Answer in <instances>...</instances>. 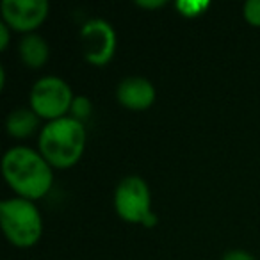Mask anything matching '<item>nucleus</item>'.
<instances>
[{
    "mask_svg": "<svg viewBox=\"0 0 260 260\" xmlns=\"http://www.w3.org/2000/svg\"><path fill=\"white\" fill-rule=\"evenodd\" d=\"M4 178L20 198H43L54 184V173L50 164L41 153L27 146H13L2 159Z\"/></svg>",
    "mask_w": 260,
    "mask_h": 260,
    "instance_id": "1",
    "label": "nucleus"
},
{
    "mask_svg": "<svg viewBox=\"0 0 260 260\" xmlns=\"http://www.w3.org/2000/svg\"><path fill=\"white\" fill-rule=\"evenodd\" d=\"M86 148L84 123L72 116L48 121L40 134V153L50 166L72 168Z\"/></svg>",
    "mask_w": 260,
    "mask_h": 260,
    "instance_id": "2",
    "label": "nucleus"
},
{
    "mask_svg": "<svg viewBox=\"0 0 260 260\" xmlns=\"http://www.w3.org/2000/svg\"><path fill=\"white\" fill-rule=\"evenodd\" d=\"M0 221L9 242L18 248H30L41 239L43 219L30 200L9 198L0 203Z\"/></svg>",
    "mask_w": 260,
    "mask_h": 260,
    "instance_id": "3",
    "label": "nucleus"
},
{
    "mask_svg": "<svg viewBox=\"0 0 260 260\" xmlns=\"http://www.w3.org/2000/svg\"><path fill=\"white\" fill-rule=\"evenodd\" d=\"M73 100L75 96L68 82L55 75L43 77L30 89V109L40 118L50 121L64 118L66 112L72 109Z\"/></svg>",
    "mask_w": 260,
    "mask_h": 260,
    "instance_id": "4",
    "label": "nucleus"
},
{
    "mask_svg": "<svg viewBox=\"0 0 260 260\" xmlns=\"http://www.w3.org/2000/svg\"><path fill=\"white\" fill-rule=\"evenodd\" d=\"M114 209L128 223H143L152 214V194L148 184L138 175L125 177L114 192Z\"/></svg>",
    "mask_w": 260,
    "mask_h": 260,
    "instance_id": "5",
    "label": "nucleus"
},
{
    "mask_svg": "<svg viewBox=\"0 0 260 260\" xmlns=\"http://www.w3.org/2000/svg\"><path fill=\"white\" fill-rule=\"evenodd\" d=\"M80 43L87 62L94 66H104L114 57L116 52V30L109 22L93 18L80 29Z\"/></svg>",
    "mask_w": 260,
    "mask_h": 260,
    "instance_id": "6",
    "label": "nucleus"
},
{
    "mask_svg": "<svg viewBox=\"0 0 260 260\" xmlns=\"http://www.w3.org/2000/svg\"><path fill=\"white\" fill-rule=\"evenodd\" d=\"M47 0H4L2 2V18L11 29L18 32H30L47 20Z\"/></svg>",
    "mask_w": 260,
    "mask_h": 260,
    "instance_id": "7",
    "label": "nucleus"
},
{
    "mask_svg": "<svg viewBox=\"0 0 260 260\" xmlns=\"http://www.w3.org/2000/svg\"><path fill=\"white\" fill-rule=\"evenodd\" d=\"M119 104L132 111H145L155 102V87L145 77H126L116 91Z\"/></svg>",
    "mask_w": 260,
    "mask_h": 260,
    "instance_id": "8",
    "label": "nucleus"
},
{
    "mask_svg": "<svg viewBox=\"0 0 260 260\" xmlns=\"http://www.w3.org/2000/svg\"><path fill=\"white\" fill-rule=\"evenodd\" d=\"M18 52L20 57H22V62L25 66H29V68H41L48 61V55H50L48 43L38 34H27L20 41Z\"/></svg>",
    "mask_w": 260,
    "mask_h": 260,
    "instance_id": "9",
    "label": "nucleus"
},
{
    "mask_svg": "<svg viewBox=\"0 0 260 260\" xmlns=\"http://www.w3.org/2000/svg\"><path fill=\"white\" fill-rule=\"evenodd\" d=\"M40 123V116L32 111V109H15L9 112L8 119H6V128L11 138H27L38 128Z\"/></svg>",
    "mask_w": 260,
    "mask_h": 260,
    "instance_id": "10",
    "label": "nucleus"
},
{
    "mask_svg": "<svg viewBox=\"0 0 260 260\" xmlns=\"http://www.w3.org/2000/svg\"><path fill=\"white\" fill-rule=\"evenodd\" d=\"M209 6L210 4L205 2V0H200V2L198 0H180V2H177V9L184 16H187V18L203 15V11H205Z\"/></svg>",
    "mask_w": 260,
    "mask_h": 260,
    "instance_id": "11",
    "label": "nucleus"
},
{
    "mask_svg": "<svg viewBox=\"0 0 260 260\" xmlns=\"http://www.w3.org/2000/svg\"><path fill=\"white\" fill-rule=\"evenodd\" d=\"M70 111H72V118L79 119V121H84V119L89 118L91 112H93V104H91V100L87 96H75Z\"/></svg>",
    "mask_w": 260,
    "mask_h": 260,
    "instance_id": "12",
    "label": "nucleus"
},
{
    "mask_svg": "<svg viewBox=\"0 0 260 260\" xmlns=\"http://www.w3.org/2000/svg\"><path fill=\"white\" fill-rule=\"evenodd\" d=\"M244 18L248 23L260 27V0H248L244 4Z\"/></svg>",
    "mask_w": 260,
    "mask_h": 260,
    "instance_id": "13",
    "label": "nucleus"
},
{
    "mask_svg": "<svg viewBox=\"0 0 260 260\" xmlns=\"http://www.w3.org/2000/svg\"><path fill=\"white\" fill-rule=\"evenodd\" d=\"M223 260H256V258L251 253L244 251V249H232V251L224 253Z\"/></svg>",
    "mask_w": 260,
    "mask_h": 260,
    "instance_id": "14",
    "label": "nucleus"
},
{
    "mask_svg": "<svg viewBox=\"0 0 260 260\" xmlns=\"http://www.w3.org/2000/svg\"><path fill=\"white\" fill-rule=\"evenodd\" d=\"M9 29H11V27L8 25V23H0V50H6V48L9 47V40H11V38H9Z\"/></svg>",
    "mask_w": 260,
    "mask_h": 260,
    "instance_id": "15",
    "label": "nucleus"
},
{
    "mask_svg": "<svg viewBox=\"0 0 260 260\" xmlns=\"http://www.w3.org/2000/svg\"><path fill=\"white\" fill-rule=\"evenodd\" d=\"M164 4H166L164 0H152V2H148V0H138L139 8H162Z\"/></svg>",
    "mask_w": 260,
    "mask_h": 260,
    "instance_id": "16",
    "label": "nucleus"
},
{
    "mask_svg": "<svg viewBox=\"0 0 260 260\" xmlns=\"http://www.w3.org/2000/svg\"><path fill=\"white\" fill-rule=\"evenodd\" d=\"M157 223V216H155V214H150V216L148 217H146V219L145 221H143V226H146V228H152L153 226V224H155Z\"/></svg>",
    "mask_w": 260,
    "mask_h": 260,
    "instance_id": "17",
    "label": "nucleus"
}]
</instances>
